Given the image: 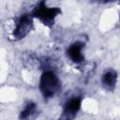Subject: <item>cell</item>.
I'll use <instances>...</instances> for the list:
<instances>
[{
    "instance_id": "6da1fadb",
    "label": "cell",
    "mask_w": 120,
    "mask_h": 120,
    "mask_svg": "<svg viewBox=\"0 0 120 120\" xmlns=\"http://www.w3.org/2000/svg\"><path fill=\"white\" fill-rule=\"evenodd\" d=\"M60 88V79L53 70L46 69L41 73L38 82V89L43 98H52L59 92Z\"/></svg>"
},
{
    "instance_id": "7a4b0ae2",
    "label": "cell",
    "mask_w": 120,
    "mask_h": 120,
    "mask_svg": "<svg viewBox=\"0 0 120 120\" xmlns=\"http://www.w3.org/2000/svg\"><path fill=\"white\" fill-rule=\"evenodd\" d=\"M30 13L34 19H38L44 25L51 27L53 25L55 18L61 13V9L57 7H48L46 0H39Z\"/></svg>"
},
{
    "instance_id": "3957f363",
    "label": "cell",
    "mask_w": 120,
    "mask_h": 120,
    "mask_svg": "<svg viewBox=\"0 0 120 120\" xmlns=\"http://www.w3.org/2000/svg\"><path fill=\"white\" fill-rule=\"evenodd\" d=\"M33 20L31 13H23L16 19L12 31V37L15 40H21L30 33L33 28Z\"/></svg>"
},
{
    "instance_id": "277c9868",
    "label": "cell",
    "mask_w": 120,
    "mask_h": 120,
    "mask_svg": "<svg viewBox=\"0 0 120 120\" xmlns=\"http://www.w3.org/2000/svg\"><path fill=\"white\" fill-rule=\"evenodd\" d=\"M82 102V98L81 96H73L69 98L63 106L62 116L64 119H72L76 116V114L81 110Z\"/></svg>"
},
{
    "instance_id": "5b68a950",
    "label": "cell",
    "mask_w": 120,
    "mask_h": 120,
    "mask_svg": "<svg viewBox=\"0 0 120 120\" xmlns=\"http://www.w3.org/2000/svg\"><path fill=\"white\" fill-rule=\"evenodd\" d=\"M84 49V42L81 40H76L72 42L67 49V56L69 60L74 64H82L85 57L83 53Z\"/></svg>"
},
{
    "instance_id": "8992f818",
    "label": "cell",
    "mask_w": 120,
    "mask_h": 120,
    "mask_svg": "<svg viewBox=\"0 0 120 120\" xmlns=\"http://www.w3.org/2000/svg\"><path fill=\"white\" fill-rule=\"evenodd\" d=\"M117 80H118V73L115 69H107L103 72L101 75V84L104 89L109 90V91H113L116 84H117Z\"/></svg>"
},
{
    "instance_id": "52a82bcc",
    "label": "cell",
    "mask_w": 120,
    "mask_h": 120,
    "mask_svg": "<svg viewBox=\"0 0 120 120\" xmlns=\"http://www.w3.org/2000/svg\"><path fill=\"white\" fill-rule=\"evenodd\" d=\"M37 112V104L33 101H28L25 103L23 109L21 111L19 118L20 119H27L30 118Z\"/></svg>"
},
{
    "instance_id": "ba28073f",
    "label": "cell",
    "mask_w": 120,
    "mask_h": 120,
    "mask_svg": "<svg viewBox=\"0 0 120 120\" xmlns=\"http://www.w3.org/2000/svg\"><path fill=\"white\" fill-rule=\"evenodd\" d=\"M95 1L99 2V3H110V2H112L113 0H95Z\"/></svg>"
}]
</instances>
